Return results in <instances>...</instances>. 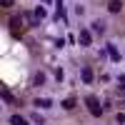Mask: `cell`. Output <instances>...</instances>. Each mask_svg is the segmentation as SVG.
I'll list each match as a JSON object with an SVG mask.
<instances>
[{
	"mask_svg": "<svg viewBox=\"0 0 125 125\" xmlns=\"http://www.w3.org/2000/svg\"><path fill=\"white\" fill-rule=\"evenodd\" d=\"M8 30H10L15 38H23V33H25V23H23V18H10V20H8Z\"/></svg>",
	"mask_w": 125,
	"mask_h": 125,
	"instance_id": "6da1fadb",
	"label": "cell"
},
{
	"mask_svg": "<svg viewBox=\"0 0 125 125\" xmlns=\"http://www.w3.org/2000/svg\"><path fill=\"white\" fill-rule=\"evenodd\" d=\"M85 105H88V110H90V115H95V118H100V115H103V105L98 103V98L88 95V98H85Z\"/></svg>",
	"mask_w": 125,
	"mask_h": 125,
	"instance_id": "7a4b0ae2",
	"label": "cell"
},
{
	"mask_svg": "<svg viewBox=\"0 0 125 125\" xmlns=\"http://www.w3.org/2000/svg\"><path fill=\"white\" fill-rule=\"evenodd\" d=\"M78 43H80V45H85V48L93 43V35H90V30H80V35H78Z\"/></svg>",
	"mask_w": 125,
	"mask_h": 125,
	"instance_id": "3957f363",
	"label": "cell"
},
{
	"mask_svg": "<svg viewBox=\"0 0 125 125\" xmlns=\"http://www.w3.org/2000/svg\"><path fill=\"white\" fill-rule=\"evenodd\" d=\"M80 78H83V83H88V85H90V83H93V78H95V75H93V70L85 65V68H83L80 70Z\"/></svg>",
	"mask_w": 125,
	"mask_h": 125,
	"instance_id": "277c9868",
	"label": "cell"
},
{
	"mask_svg": "<svg viewBox=\"0 0 125 125\" xmlns=\"http://www.w3.org/2000/svg\"><path fill=\"white\" fill-rule=\"evenodd\" d=\"M108 10H110V13H120V10H123V3H120V0H110V3H108Z\"/></svg>",
	"mask_w": 125,
	"mask_h": 125,
	"instance_id": "5b68a950",
	"label": "cell"
},
{
	"mask_svg": "<svg viewBox=\"0 0 125 125\" xmlns=\"http://www.w3.org/2000/svg\"><path fill=\"white\" fill-rule=\"evenodd\" d=\"M108 55H110L113 60H115V62L120 60V53H118V48H115V45H113V43H108Z\"/></svg>",
	"mask_w": 125,
	"mask_h": 125,
	"instance_id": "8992f818",
	"label": "cell"
},
{
	"mask_svg": "<svg viewBox=\"0 0 125 125\" xmlns=\"http://www.w3.org/2000/svg\"><path fill=\"white\" fill-rule=\"evenodd\" d=\"M10 125H30L23 115H10Z\"/></svg>",
	"mask_w": 125,
	"mask_h": 125,
	"instance_id": "52a82bcc",
	"label": "cell"
},
{
	"mask_svg": "<svg viewBox=\"0 0 125 125\" xmlns=\"http://www.w3.org/2000/svg\"><path fill=\"white\" fill-rule=\"evenodd\" d=\"M45 80H48V78H45V73H35L33 85H38V88H40V85H45Z\"/></svg>",
	"mask_w": 125,
	"mask_h": 125,
	"instance_id": "ba28073f",
	"label": "cell"
},
{
	"mask_svg": "<svg viewBox=\"0 0 125 125\" xmlns=\"http://www.w3.org/2000/svg\"><path fill=\"white\" fill-rule=\"evenodd\" d=\"M33 105H38V108H50V105H53V100H48V98H38V100H33Z\"/></svg>",
	"mask_w": 125,
	"mask_h": 125,
	"instance_id": "9c48e42d",
	"label": "cell"
},
{
	"mask_svg": "<svg viewBox=\"0 0 125 125\" xmlns=\"http://www.w3.org/2000/svg\"><path fill=\"white\" fill-rule=\"evenodd\" d=\"M3 100L8 103V105H15V98H13V93H10L8 88H3Z\"/></svg>",
	"mask_w": 125,
	"mask_h": 125,
	"instance_id": "30bf717a",
	"label": "cell"
},
{
	"mask_svg": "<svg viewBox=\"0 0 125 125\" xmlns=\"http://www.w3.org/2000/svg\"><path fill=\"white\" fill-rule=\"evenodd\" d=\"M33 15H35L38 20H45V18H48V10H45L43 5H38V8H35V13H33Z\"/></svg>",
	"mask_w": 125,
	"mask_h": 125,
	"instance_id": "8fae6325",
	"label": "cell"
},
{
	"mask_svg": "<svg viewBox=\"0 0 125 125\" xmlns=\"http://www.w3.org/2000/svg\"><path fill=\"white\" fill-rule=\"evenodd\" d=\"M62 108H65V110H73V108H75V98H65V100H62Z\"/></svg>",
	"mask_w": 125,
	"mask_h": 125,
	"instance_id": "7c38bea8",
	"label": "cell"
},
{
	"mask_svg": "<svg viewBox=\"0 0 125 125\" xmlns=\"http://www.w3.org/2000/svg\"><path fill=\"white\" fill-rule=\"evenodd\" d=\"M115 120H118L120 125H125V113H118V115H115Z\"/></svg>",
	"mask_w": 125,
	"mask_h": 125,
	"instance_id": "4fadbf2b",
	"label": "cell"
},
{
	"mask_svg": "<svg viewBox=\"0 0 125 125\" xmlns=\"http://www.w3.org/2000/svg\"><path fill=\"white\" fill-rule=\"evenodd\" d=\"M13 3H15V0H3V3H0V5H3V8H10Z\"/></svg>",
	"mask_w": 125,
	"mask_h": 125,
	"instance_id": "5bb4252c",
	"label": "cell"
},
{
	"mask_svg": "<svg viewBox=\"0 0 125 125\" xmlns=\"http://www.w3.org/2000/svg\"><path fill=\"white\" fill-rule=\"evenodd\" d=\"M120 88H125V75H120Z\"/></svg>",
	"mask_w": 125,
	"mask_h": 125,
	"instance_id": "9a60e30c",
	"label": "cell"
}]
</instances>
